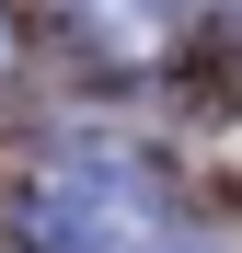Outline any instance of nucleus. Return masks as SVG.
Instances as JSON below:
<instances>
[{
	"mask_svg": "<svg viewBox=\"0 0 242 253\" xmlns=\"http://www.w3.org/2000/svg\"><path fill=\"white\" fill-rule=\"evenodd\" d=\"M161 230H173V184L139 150H58L12 196V242L23 253H150Z\"/></svg>",
	"mask_w": 242,
	"mask_h": 253,
	"instance_id": "obj_1",
	"label": "nucleus"
},
{
	"mask_svg": "<svg viewBox=\"0 0 242 253\" xmlns=\"http://www.w3.org/2000/svg\"><path fill=\"white\" fill-rule=\"evenodd\" d=\"M58 35L81 46V69H104V81H150V69L185 58L196 0H58Z\"/></svg>",
	"mask_w": 242,
	"mask_h": 253,
	"instance_id": "obj_2",
	"label": "nucleus"
},
{
	"mask_svg": "<svg viewBox=\"0 0 242 253\" xmlns=\"http://www.w3.org/2000/svg\"><path fill=\"white\" fill-rule=\"evenodd\" d=\"M150 253H231V242H208V230H185V219H173V230H161Z\"/></svg>",
	"mask_w": 242,
	"mask_h": 253,
	"instance_id": "obj_3",
	"label": "nucleus"
},
{
	"mask_svg": "<svg viewBox=\"0 0 242 253\" xmlns=\"http://www.w3.org/2000/svg\"><path fill=\"white\" fill-rule=\"evenodd\" d=\"M12 58H23V35H12V12H0V81H12Z\"/></svg>",
	"mask_w": 242,
	"mask_h": 253,
	"instance_id": "obj_4",
	"label": "nucleus"
}]
</instances>
